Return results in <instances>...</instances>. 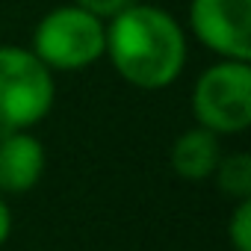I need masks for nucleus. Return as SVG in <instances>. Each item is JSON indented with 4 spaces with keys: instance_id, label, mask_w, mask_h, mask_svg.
Returning <instances> with one entry per match:
<instances>
[{
    "instance_id": "1",
    "label": "nucleus",
    "mask_w": 251,
    "mask_h": 251,
    "mask_svg": "<svg viewBox=\"0 0 251 251\" xmlns=\"http://www.w3.org/2000/svg\"><path fill=\"white\" fill-rule=\"evenodd\" d=\"M186 30L163 6L130 0L106 21L103 59L133 89L160 92L175 86L186 68Z\"/></svg>"
},
{
    "instance_id": "2",
    "label": "nucleus",
    "mask_w": 251,
    "mask_h": 251,
    "mask_svg": "<svg viewBox=\"0 0 251 251\" xmlns=\"http://www.w3.org/2000/svg\"><path fill=\"white\" fill-rule=\"evenodd\" d=\"M27 48L53 74L56 71H83L103 59L106 21L80 9L77 3H62V6L48 9L36 21Z\"/></svg>"
},
{
    "instance_id": "3",
    "label": "nucleus",
    "mask_w": 251,
    "mask_h": 251,
    "mask_svg": "<svg viewBox=\"0 0 251 251\" xmlns=\"http://www.w3.org/2000/svg\"><path fill=\"white\" fill-rule=\"evenodd\" d=\"M53 100V71L24 45H0V130H33Z\"/></svg>"
},
{
    "instance_id": "4",
    "label": "nucleus",
    "mask_w": 251,
    "mask_h": 251,
    "mask_svg": "<svg viewBox=\"0 0 251 251\" xmlns=\"http://www.w3.org/2000/svg\"><path fill=\"white\" fill-rule=\"evenodd\" d=\"M198 127L216 136H239L251 127V62L219 59L207 65L189 95Z\"/></svg>"
},
{
    "instance_id": "5",
    "label": "nucleus",
    "mask_w": 251,
    "mask_h": 251,
    "mask_svg": "<svg viewBox=\"0 0 251 251\" xmlns=\"http://www.w3.org/2000/svg\"><path fill=\"white\" fill-rule=\"evenodd\" d=\"M186 27L219 59L251 62V0H189Z\"/></svg>"
},
{
    "instance_id": "6",
    "label": "nucleus",
    "mask_w": 251,
    "mask_h": 251,
    "mask_svg": "<svg viewBox=\"0 0 251 251\" xmlns=\"http://www.w3.org/2000/svg\"><path fill=\"white\" fill-rule=\"evenodd\" d=\"M48 154L33 130H0V195H27L39 186Z\"/></svg>"
},
{
    "instance_id": "7",
    "label": "nucleus",
    "mask_w": 251,
    "mask_h": 251,
    "mask_svg": "<svg viewBox=\"0 0 251 251\" xmlns=\"http://www.w3.org/2000/svg\"><path fill=\"white\" fill-rule=\"evenodd\" d=\"M222 160V136H216L207 127H189L183 130L169 151V166L183 180H207L213 177L216 166Z\"/></svg>"
},
{
    "instance_id": "8",
    "label": "nucleus",
    "mask_w": 251,
    "mask_h": 251,
    "mask_svg": "<svg viewBox=\"0 0 251 251\" xmlns=\"http://www.w3.org/2000/svg\"><path fill=\"white\" fill-rule=\"evenodd\" d=\"M213 180L225 198H233V201L251 198V154H245V151L222 154V160L213 172Z\"/></svg>"
},
{
    "instance_id": "9",
    "label": "nucleus",
    "mask_w": 251,
    "mask_h": 251,
    "mask_svg": "<svg viewBox=\"0 0 251 251\" xmlns=\"http://www.w3.org/2000/svg\"><path fill=\"white\" fill-rule=\"evenodd\" d=\"M227 242L233 251H251V198L233 204L227 219Z\"/></svg>"
},
{
    "instance_id": "10",
    "label": "nucleus",
    "mask_w": 251,
    "mask_h": 251,
    "mask_svg": "<svg viewBox=\"0 0 251 251\" xmlns=\"http://www.w3.org/2000/svg\"><path fill=\"white\" fill-rule=\"evenodd\" d=\"M71 3H77L80 9H86V12H92V15L103 18V21H109L115 12H121L127 6L130 0H71Z\"/></svg>"
},
{
    "instance_id": "11",
    "label": "nucleus",
    "mask_w": 251,
    "mask_h": 251,
    "mask_svg": "<svg viewBox=\"0 0 251 251\" xmlns=\"http://www.w3.org/2000/svg\"><path fill=\"white\" fill-rule=\"evenodd\" d=\"M12 236V210L6 204V195H0V248H3Z\"/></svg>"
}]
</instances>
